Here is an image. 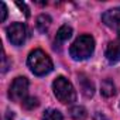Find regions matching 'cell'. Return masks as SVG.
Returning a JSON list of instances; mask_svg holds the SVG:
<instances>
[{"label":"cell","mask_w":120,"mask_h":120,"mask_svg":"<svg viewBox=\"0 0 120 120\" xmlns=\"http://www.w3.org/2000/svg\"><path fill=\"white\" fill-rule=\"evenodd\" d=\"M27 64L33 74L38 76H44L52 71V61L51 58L42 51V49H34L30 52Z\"/></svg>","instance_id":"obj_1"},{"label":"cell","mask_w":120,"mask_h":120,"mask_svg":"<svg viewBox=\"0 0 120 120\" xmlns=\"http://www.w3.org/2000/svg\"><path fill=\"white\" fill-rule=\"evenodd\" d=\"M95 51V40L92 35H81L78 37L74 44L69 48V54L75 61H82V59L89 58Z\"/></svg>","instance_id":"obj_2"},{"label":"cell","mask_w":120,"mask_h":120,"mask_svg":"<svg viewBox=\"0 0 120 120\" xmlns=\"http://www.w3.org/2000/svg\"><path fill=\"white\" fill-rule=\"evenodd\" d=\"M52 89H54V95L61 103H72L76 100V92L72 83L64 76H58L54 81Z\"/></svg>","instance_id":"obj_3"},{"label":"cell","mask_w":120,"mask_h":120,"mask_svg":"<svg viewBox=\"0 0 120 120\" xmlns=\"http://www.w3.org/2000/svg\"><path fill=\"white\" fill-rule=\"evenodd\" d=\"M27 90H28V79L24 76H19L13 81L10 86L9 98L14 102H23L27 98Z\"/></svg>","instance_id":"obj_4"},{"label":"cell","mask_w":120,"mask_h":120,"mask_svg":"<svg viewBox=\"0 0 120 120\" xmlns=\"http://www.w3.org/2000/svg\"><path fill=\"white\" fill-rule=\"evenodd\" d=\"M7 37L13 45H21L27 38V28L23 23H13L7 27Z\"/></svg>","instance_id":"obj_5"},{"label":"cell","mask_w":120,"mask_h":120,"mask_svg":"<svg viewBox=\"0 0 120 120\" xmlns=\"http://www.w3.org/2000/svg\"><path fill=\"white\" fill-rule=\"evenodd\" d=\"M102 21L105 23V26L114 30L120 40V7H116V9H112V10H107L106 13H103Z\"/></svg>","instance_id":"obj_6"},{"label":"cell","mask_w":120,"mask_h":120,"mask_svg":"<svg viewBox=\"0 0 120 120\" xmlns=\"http://www.w3.org/2000/svg\"><path fill=\"white\" fill-rule=\"evenodd\" d=\"M105 55H106V59L110 64H114V62L120 61V40L109 42Z\"/></svg>","instance_id":"obj_7"},{"label":"cell","mask_w":120,"mask_h":120,"mask_svg":"<svg viewBox=\"0 0 120 120\" xmlns=\"http://www.w3.org/2000/svg\"><path fill=\"white\" fill-rule=\"evenodd\" d=\"M78 82H79V88L82 90V93L86 96V98H92L93 93H95V88H93V83L90 82V79L83 75V74H79L78 76Z\"/></svg>","instance_id":"obj_8"},{"label":"cell","mask_w":120,"mask_h":120,"mask_svg":"<svg viewBox=\"0 0 120 120\" xmlns=\"http://www.w3.org/2000/svg\"><path fill=\"white\" fill-rule=\"evenodd\" d=\"M71 35H72V28L69 27V26H62L61 28H59L58 31H56V37H55V47L58 45H61L62 42H65L68 38H71Z\"/></svg>","instance_id":"obj_9"},{"label":"cell","mask_w":120,"mask_h":120,"mask_svg":"<svg viewBox=\"0 0 120 120\" xmlns=\"http://www.w3.org/2000/svg\"><path fill=\"white\" fill-rule=\"evenodd\" d=\"M51 26V17L48 14H40L37 17V28L40 33H47Z\"/></svg>","instance_id":"obj_10"},{"label":"cell","mask_w":120,"mask_h":120,"mask_svg":"<svg viewBox=\"0 0 120 120\" xmlns=\"http://www.w3.org/2000/svg\"><path fill=\"white\" fill-rule=\"evenodd\" d=\"M69 114L74 120H86L88 112L83 106H72L69 109Z\"/></svg>","instance_id":"obj_11"},{"label":"cell","mask_w":120,"mask_h":120,"mask_svg":"<svg viewBox=\"0 0 120 120\" xmlns=\"http://www.w3.org/2000/svg\"><path fill=\"white\" fill-rule=\"evenodd\" d=\"M100 93L105 96V98H110L116 93V88H114V83L110 81V79H106L102 82L100 85Z\"/></svg>","instance_id":"obj_12"},{"label":"cell","mask_w":120,"mask_h":120,"mask_svg":"<svg viewBox=\"0 0 120 120\" xmlns=\"http://www.w3.org/2000/svg\"><path fill=\"white\" fill-rule=\"evenodd\" d=\"M42 120H64L61 112H58L56 109H48L42 114Z\"/></svg>","instance_id":"obj_13"},{"label":"cell","mask_w":120,"mask_h":120,"mask_svg":"<svg viewBox=\"0 0 120 120\" xmlns=\"http://www.w3.org/2000/svg\"><path fill=\"white\" fill-rule=\"evenodd\" d=\"M38 99L37 98H34V96H27L23 102H21V106L24 107V109H27V110H33V109H35L37 106H38Z\"/></svg>","instance_id":"obj_14"},{"label":"cell","mask_w":120,"mask_h":120,"mask_svg":"<svg viewBox=\"0 0 120 120\" xmlns=\"http://www.w3.org/2000/svg\"><path fill=\"white\" fill-rule=\"evenodd\" d=\"M0 7H2V16H0V21H4L7 17V9L4 3H0Z\"/></svg>","instance_id":"obj_15"},{"label":"cell","mask_w":120,"mask_h":120,"mask_svg":"<svg viewBox=\"0 0 120 120\" xmlns=\"http://www.w3.org/2000/svg\"><path fill=\"white\" fill-rule=\"evenodd\" d=\"M16 4H17V6H19V7H20L21 10H24V13H26V16H27V17L30 16V13H28V9H27V6H26L24 3H20V2H17Z\"/></svg>","instance_id":"obj_16"},{"label":"cell","mask_w":120,"mask_h":120,"mask_svg":"<svg viewBox=\"0 0 120 120\" xmlns=\"http://www.w3.org/2000/svg\"><path fill=\"white\" fill-rule=\"evenodd\" d=\"M95 120H109L105 114H102V113H96L95 114Z\"/></svg>","instance_id":"obj_17"},{"label":"cell","mask_w":120,"mask_h":120,"mask_svg":"<svg viewBox=\"0 0 120 120\" xmlns=\"http://www.w3.org/2000/svg\"><path fill=\"white\" fill-rule=\"evenodd\" d=\"M13 119H14V113L13 112H7L4 114V120H13Z\"/></svg>","instance_id":"obj_18"}]
</instances>
